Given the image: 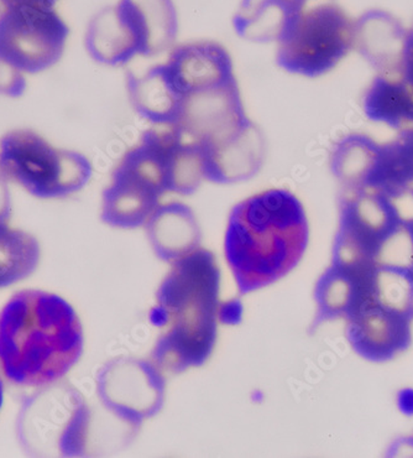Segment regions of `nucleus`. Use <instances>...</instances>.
Returning a JSON list of instances; mask_svg holds the SVG:
<instances>
[{
  "label": "nucleus",
  "mask_w": 413,
  "mask_h": 458,
  "mask_svg": "<svg viewBox=\"0 0 413 458\" xmlns=\"http://www.w3.org/2000/svg\"><path fill=\"white\" fill-rule=\"evenodd\" d=\"M83 331L72 306L55 293L22 290L0 311V368L21 386H46L79 362Z\"/></svg>",
  "instance_id": "1"
},
{
  "label": "nucleus",
  "mask_w": 413,
  "mask_h": 458,
  "mask_svg": "<svg viewBox=\"0 0 413 458\" xmlns=\"http://www.w3.org/2000/svg\"><path fill=\"white\" fill-rule=\"evenodd\" d=\"M308 234L305 208L287 190H267L239 202L224 242L239 292L264 288L291 272L308 248Z\"/></svg>",
  "instance_id": "2"
},
{
  "label": "nucleus",
  "mask_w": 413,
  "mask_h": 458,
  "mask_svg": "<svg viewBox=\"0 0 413 458\" xmlns=\"http://www.w3.org/2000/svg\"><path fill=\"white\" fill-rule=\"evenodd\" d=\"M160 293L157 325H167L160 357L177 367L199 364L215 338L218 270L212 254L195 251L180 260Z\"/></svg>",
  "instance_id": "3"
},
{
  "label": "nucleus",
  "mask_w": 413,
  "mask_h": 458,
  "mask_svg": "<svg viewBox=\"0 0 413 458\" xmlns=\"http://www.w3.org/2000/svg\"><path fill=\"white\" fill-rule=\"evenodd\" d=\"M179 18L173 0H119L89 21L87 53L105 66L164 53L175 43Z\"/></svg>",
  "instance_id": "4"
},
{
  "label": "nucleus",
  "mask_w": 413,
  "mask_h": 458,
  "mask_svg": "<svg viewBox=\"0 0 413 458\" xmlns=\"http://www.w3.org/2000/svg\"><path fill=\"white\" fill-rule=\"evenodd\" d=\"M0 174L38 199H63L89 182L93 167L79 151L61 149L30 129L0 138Z\"/></svg>",
  "instance_id": "5"
},
{
  "label": "nucleus",
  "mask_w": 413,
  "mask_h": 458,
  "mask_svg": "<svg viewBox=\"0 0 413 458\" xmlns=\"http://www.w3.org/2000/svg\"><path fill=\"white\" fill-rule=\"evenodd\" d=\"M355 19L333 2L306 8L279 41L276 64L292 75L324 76L354 48Z\"/></svg>",
  "instance_id": "6"
},
{
  "label": "nucleus",
  "mask_w": 413,
  "mask_h": 458,
  "mask_svg": "<svg viewBox=\"0 0 413 458\" xmlns=\"http://www.w3.org/2000/svg\"><path fill=\"white\" fill-rule=\"evenodd\" d=\"M405 219L393 199L371 189L350 190L341 202L334 264L379 266L384 251L402 231Z\"/></svg>",
  "instance_id": "7"
},
{
  "label": "nucleus",
  "mask_w": 413,
  "mask_h": 458,
  "mask_svg": "<svg viewBox=\"0 0 413 458\" xmlns=\"http://www.w3.org/2000/svg\"><path fill=\"white\" fill-rule=\"evenodd\" d=\"M156 150L140 140L122 157L103 192L102 219L118 228L144 225L159 208L167 189L166 171Z\"/></svg>",
  "instance_id": "8"
},
{
  "label": "nucleus",
  "mask_w": 413,
  "mask_h": 458,
  "mask_svg": "<svg viewBox=\"0 0 413 458\" xmlns=\"http://www.w3.org/2000/svg\"><path fill=\"white\" fill-rule=\"evenodd\" d=\"M69 35L56 8L15 6L0 14V55L25 75H37L59 63Z\"/></svg>",
  "instance_id": "9"
},
{
  "label": "nucleus",
  "mask_w": 413,
  "mask_h": 458,
  "mask_svg": "<svg viewBox=\"0 0 413 458\" xmlns=\"http://www.w3.org/2000/svg\"><path fill=\"white\" fill-rule=\"evenodd\" d=\"M249 121L235 79L187 96L176 125L196 143L208 147L233 134Z\"/></svg>",
  "instance_id": "10"
},
{
  "label": "nucleus",
  "mask_w": 413,
  "mask_h": 458,
  "mask_svg": "<svg viewBox=\"0 0 413 458\" xmlns=\"http://www.w3.org/2000/svg\"><path fill=\"white\" fill-rule=\"evenodd\" d=\"M412 318L406 310L371 302L348 318V340L360 357L386 362L411 344Z\"/></svg>",
  "instance_id": "11"
},
{
  "label": "nucleus",
  "mask_w": 413,
  "mask_h": 458,
  "mask_svg": "<svg viewBox=\"0 0 413 458\" xmlns=\"http://www.w3.org/2000/svg\"><path fill=\"white\" fill-rule=\"evenodd\" d=\"M164 67L171 82L185 98L235 80L231 55L215 41L180 45L173 48Z\"/></svg>",
  "instance_id": "12"
},
{
  "label": "nucleus",
  "mask_w": 413,
  "mask_h": 458,
  "mask_svg": "<svg viewBox=\"0 0 413 458\" xmlns=\"http://www.w3.org/2000/svg\"><path fill=\"white\" fill-rule=\"evenodd\" d=\"M205 179L215 183L244 182L257 175L266 159V138L253 121L218 143L202 147Z\"/></svg>",
  "instance_id": "13"
},
{
  "label": "nucleus",
  "mask_w": 413,
  "mask_h": 458,
  "mask_svg": "<svg viewBox=\"0 0 413 458\" xmlns=\"http://www.w3.org/2000/svg\"><path fill=\"white\" fill-rule=\"evenodd\" d=\"M408 29L392 13L371 9L355 21L354 48L377 72L398 67Z\"/></svg>",
  "instance_id": "14"
},
{
  "label": "nucleus",
  "mask_w": 413,
  "mask_h": 458,
  "mask_svg": "<svg viewBox=\"0 0 413 458\" xmlns=\"http://www.w3.org/2000/svg\"><path fill=\"white\" fill-rule=\"evenodd\" d=\"M127 87L131 106L141 118L154 125L180 122L185 97L171 82L164 64H155L144 75L129 72Z\"/></svg>",
  "instance_id": "15"
},
{
  "label": "nucleus",
  "mask_w": 413,
  "mask_h": 458,
  "mask_svg": "<svg viewBox=\"0 0 413 458\" xmlns=\"http://www.w3.org/2000/svg\"><path fill=\"white\" fill-rule=\"evenodd\" d=\"M305 9L297 0H241L234 30L253 43H279Z\"/></svg>",
  "instance_id": "16"
},
{
  "label": "nucleus",
  "mask_w": 413,
  "mask_h": 458,
  "mask_svg": "<svg viewBox=\"0 0 413 458\" xmlns=\"http://www.w3.org/2000/svg\"><path fill=\"white\" fill-rule=\"evenodd\" d=\"M412 187L413 128H406L392 141L377 143L364 189L376 190L395 199Z\"/></svg>",
  "instance_id": "17"
},
{
  "label": "nucleus",
  "mask_w": 413,
  "mask_h": 458,
  "mask_svg": "<svg viewBox=\"0 0 413 458\" xmlns=\"http://www.w3.org/2000/svg\"><path fill=\"white\" fill-rule=\"evenodd\" d=\"M148 235L166 257L179 256L198 242L199 232L191 209L182 203L161 206L148 219Z\"/></svg>",
  "instance_id": "18"
},
{
  "label": "nucleus",
  "mask_w": 413,
  "mask_h": 458,
  "mask_svg": "<svg viewBox=\"0 0 413 458\" xmlns=\"http://www.w3.org/2000/svg\"><path fill=\"white\" fill-rule=\"evenodd\" d=\"M40 257V244L34 235L8 224L0 225V289L31 276Z\"/></svg>",
  "instance_id": "19"
},
{
  "label": "nucleus",
  "mask_w": 413,
  "mask_h": 458,
  "mask_svg": "<svg viewBox=\"0 0 413 458\" xmlns=\"http://www.w3.org/2000/svg\"><path fill=\"white\" fill-rule=\"evenodd\" d=\"M377 141L366 134L341 139L331 155V170L347 189H364Z\"/></svg>",
  "instance_id": "20"
},
{
  "label": "nucleus",
  "mask_w": 413,
  "mask_h": 458,
  "mask_svg": "<svg viewBox=\"0 0 413 458\" xmlns=\"http://www.w3.org/2000/svg\"><path fill=\"white\" fill-rule=\"evenodd\" d=\"M27 89V75L0 55V96L19 98Z\"/></svg>",
  "instance_id": "21"
},
{
  "label": "nucleus",
  "mask_w": 413,
  "mask_h": 458,
  "mask_svg": "<svg viewBox=\"0 0 413 458\" xmlns=\"http://www.w3.org/2000/svg\"><path fill=\"white\" fill-rule=\"evenodd\" d=\"M389 72H393L399 77L413 105V22L411 28L408 29L398 67Z\"/></svg>",
  "instance_id": "22"
},
{
  "label": "nucleus",
  "mask_w": 413,
  "mask_h": 458,
  "mask_svg": "<svg viewBox=\"0 0 413 458\" xmlns=\"http://www.w3.org/2000/svg\"><path fill=\"white\" fill-rule=\"evenodd\" d=\"M8 182L0 174V225H6L12 215L11 191H9Z\"/></svg>",
  "instance_id": "23"
},
{
  "label": "nucleus",
  "mask_w": 413,
  "mask_h": 458,
  "mask_svg": "<svg viewBox=\"0 0 413 458\" xmlns=\"http://www.w3.org/2000/svg\"><path fill=\"white\" fill-rule=\"evenodd\" d=\"M59 0H0L3 9L15 6H37V8H56Z\"/></svg>",
  "instance_id": "24"
},
{
  "label": "nucleus",
  "mask_w": 413,
  "mask_h": 458,
  "mask_svg": "<svg viewBox=\"0 0 413 458\" xmlns=\"http://www.w3.org/2000/svg\"><path fill=\"white\" fill-rule=\"evenodd\" d=\"M400 408L405 414H413V390H405L400 396Z\"/></svg>",
  "instance_id": "25"
},
{
  "label": "nucleus",
  "mask_w": 413,
  "mask_h": 458,
  "mask_svg": "<svg viewBox=\"0 0 413 458\" xmlns=\"http://www.w3.org/2000/svg\"><path fill=\"white\" fill-rule=\"evenodd\" d=\"M405 229L408 233L409 254H411V269L413 270V218L405 219Z\"/></svg>",
  "instance_id": "26"
},
{
  "label": "nucleus",
  "mask_w": 413,
  "mask_h": 458,
  "mask_svg": "<svg viewBox=\"0 0 413 458\" xmlns=\"http://www.w3.org/2000/svg\"><path fill=\"white\" fill-rule=\"evenodd\" d=\"M3 399H4V389H3L2 379H0V409H2Z\"/></svg>",
  "instance_id": "27"
},
{
  "label": "nucleus",
  "mask_w": 413,
  "mask_h": 458,
  "mask_svg": "<svg viewBox=\"0 0 413 458\" xmlns=\"http://www.w3.org/2000/svg\"><path fill=\"white\" fill-rule=\"evenodd\" d=\"M297 2L299 3V4H302L305 6V8H308V4L309 2H313V0H297ZM328 2H332V0H328Z\"/></svg>",
  "instance_id": "28"
},
{
  "label": "nucleus",
  "mask_w": 413,
  "mask_h": 458,
  "mask_svg": "<svg viewBox=\"0 0 413 458\" xmlns=\"http://www.w3.org/2000/svg\"><path fill=\"white\" fill-rule=\"evenodd\" d=\"M411 315L413 316V293H412V299H411Z\"/></svg>",
  "instance_id": "29"
},
{
  "label": "nucleus",
  "mask_w": 413,
  "mask_h": 458,
  "mask_svg": "<svg viewBox=\"0 0 413 458\" xmlns=\"http://www.w3.org/2000/svg\"><path fill=\"white\" fill-rule=\"evenodd\" d=\"M2 12H3V8H2V5H0V14H2Z\"/></svg>",
  "instance_id": "30"
}]
</instances>
